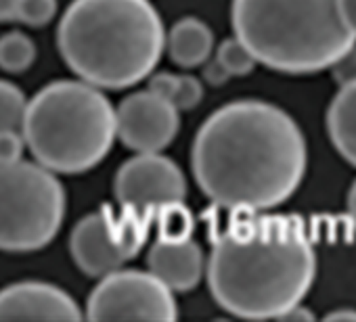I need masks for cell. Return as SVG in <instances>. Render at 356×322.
I'll use <instances>...</instances> for the list:
<instances>
[{"instance_id": "6", "label": "cell", "mask_w": 356, "mask_h": 322, "mask_svg": "<svg viewBox=\"0 0 356 322\" xmlns=\"http://www.w3.org/2000/svg\"><path fill=\"white\" fill-rule=\"evenodd\" d=\"M65 216V193L53 170L15 159L0 161V249L36 251L49 245Z\"/></svg>"}, {"instance_id": "15", "label": "cell", "mask_w": 356, "mask_h": 322, "mask_svg": "<svg viewBox=\"0 0 356 322\" xmlns=\"http://www.w3.org/2000/svg\"><path fill=\"white\" fill-rule=\"evenodd\" d=\"M149 90L168 99L178 109H195L204 99V84L193 76L155 74L149 82Z\"/></svg>"}, {"instance_id": "14", "label": "cell", "mask_w": 356, "mask_h": 322, "mask_svg": "<svg viewBox=\"0 0 356 322\" xmlns=\"http://www.w3.org/2000/svg\"><path fill=\"white\" fill-rule=\"evenodd\" d=\"M327 130L337 153L356 166V82L346 84L327 109Z\"/></svg>"}, {"instance_id": "27", "label": "cell", "mask_w": 356, "mask_h": 322, "mask_svg": "<svg viewBox=\"0 0 356 322\" xmlns=\"http://www.w3.org/2000/svg\"><path fill=\"white\" fill-rule=\"evenodd\" d=\"M325 320H356V310H335L327 314Z\"/></svg>"}, {"instance_id": "2", "label": "cell", "mask_w": 356, "mask_h": 322, "mask_svg": "<svg viewBox=\"0 0 356 322\" xmlns=\"http://www.w3.org/2000/svg\"><path fill=\"white\" fill-rule=\"evenodd\" d=\"M241 214L214 241L208 262L210 291L233 316L279 320L312 287V243L298 218L252 216V210Z\"/></svg>"}, {"instance_id": "13", "label": "cell", "mask_w": 356, "mask_h": 322, "mask_svg": "<svg viewBox=\"0 0 356 322\" xmlns=\"http://www.w3.org/2000/svg\"><path fill=\"white\" fill-rule=\"evenodd\" d=\"M172 61L181 67H197L208 61L214 49L212 30L197 17L178 19L165 36Z\"/></svg>"}, {"instance_id": "19", "label": "cell", "mask_w": 356, "mask_h": 322, "mask_svg": "<svg viewBox=\"0 0 356 322\" xmlns=\"http://www.w3.org/2000/svg\"><path fill=\"white\" fill-rule=\"evenodd\" d=\"M216 61L227 69V74L233 78V76H248L254 71L256 67V57L252 55V51L235 36V38H229L225 40L218 51H216Z\"/></svg>"}, {"instance_id": "7", "label": "cell", "mask_w": 356, "mask_h": 322, "mask_svg": "<svg viewBox=\"0 0 356 322\" xmlns=\"http://www.w3.org/2000/svg\"><path fill=\"white\" fill-rule=\"evenodd\" d=\"M147 232L149 216L126 207L115 216L109 207H103L76 224L70 249L84 274L103 278L143 249Z\"/></svg>"}, {"instance_id": "10", "label": "cell", "mask_w": 356, "mask_h": 322, "mask_svg": "<svg viewBox=\"0 0 356 322\" xmlns=\"http://www.w3.org/2000/svg\"><path fill=\"white\" fill-rule=\"evenodd\" d=\"M178 109L153 90L134 92L115 111L120 140L136 153H159L176 136Z\"/></svg>"}, {"instance_id": "3", "label": "cell", "mask_w": 356, "mask_h": 322, "mask_svg": "<svg viewBox=\"0 0 356 322\" xmlns=\"http://www.w3.org/2000/svg\"><path fill=\"white\" fill-rule=\"evenodd\" d=\"M57 34L70 69L111 90L145 80L165 49L161 17L149 0H74Z\"/></svg>"}, {"instance_id": "1", "label": "cell", "mask_w": 356, "mask_h": 322, "mask_svg": "<svg viewBox=\"0 0 356 322\" xmlns=\"http://www.w3.org/2000/svg\"><path fill=\"white\" fill-rule=\"evenodd\" d=\"M306 138L281 107L233 101L195 134L191 166L202 193L231 212H264L285 203L302 185Z\"/></svg>"}, {"instance_id": "22", "label": "cell", "mask_w": 356, "mask_h": 322, "mask_svg": "<svg viewBox=\"0 0 356 322\" xmlns=\"http://www.w3.org/2000/svg\"><path fill=\"white\" fill-rule=\"evenodd\" d=\"M26 138L19 134V130L0 132V161H15L22 159Z\"/></svg>"}, {"instance_id": "12", "label": "cell", "mask_w": 356, "mask_h": 322, "mask_svg": "<svg viewBox=\"0 0 356 322\" xmlns=\"http://www.w3.org/2000/svg\"><path fill=\"white\" fill-rule=\"evenodd\" d=\"M149 272H153L172 291H191L200 285L206 264L200 245L193 239L170 241L157 239L147 255Z\"/></svg>"}, {"instance_id": "24", "label": "cell", "mask_w": 356, "mask_h": 322, "mask_svg": "<svg viewBox=\"0 0 356 322\" xmlns=\"http://www.w3.org/2000/svg\"><path fill=\"white\" fill-rule=\"evenodd\" d=\"M339 13L350 32L356 36V0H339Z\"/></svg>"}, {"instance_id": "26", "label": "cell", "mask_w": 356, "mask_h": 322, "mask_svg": "<svg viewBox=\"0 0 356 322\" xmlns=\"http://www.w3.org/2000/svg\"><path fill=\"white\" fill-rule=\"evenodd\" d=\"M279 320H314V316H312V312H308L306 307H302V305L298 303V305H293L291 310H287Z\"/></svg>"}, {"instance_id": "23", "label": "cell", "mask_w": 356, "mask_h": 322, "mask_svg": "<svg viewBox=\"0 0 356 322\" xmlns=\"http://www.w3.org/2000/svg\"><path fill=\"white\" fill-rule=\"evenodd\" d=\"M231 76L227 74V69L218 63V61H212L208 67H206V82L212 84V86H220L229 80Z\"/></svg>"}, {"instance_id": "20", "label": "cell", "mask_w": 356, "mask_h": 322, "mask_svg": "<svg viewBox=\"0 0 356 322\" xmlns=\"http://www.w3.org/2000/svg\"><path fill=\"white\" fill-rule=\"evenodd\" d=\"M55 13H57V0H22L17 19L32 28H40L47 26L55 17Z\"/></svg>"}, {"instance_id": "5", "label": "cell", "mask_w": 356, "mask_h": 322, "mask_svg": "<svg viewBox=\"0 0 356 322\" xmlns=\"http://www.w3.org/2000/svg\"><path fill=\"white\" fill-rule=\"evenodd\" d=\"M22 134L38 164L82 174L109 153L118 136L115 109L84 80L53 82L28 103Z\"/></svg>"}, {"instance_id": "28", "label": "cell", "mask_w": 356, "mask_h": 322, "mask_svg": "<svg viewBox=\"0 0 356 322\" xmlns=\"http://www.w3.org/2000/svg\"><path fill=\"white\" fill-rule=\"evenodd\" d=\"M348 214H350V218H352V222L356 226V180H354V185H352V189L348 193Z\"/></svg>"}, {"instance_id": "16", "label": "cell", "mask_w": 356, "mask_h": 322, "mask_svg": "<svg viewBox=\"0 0 356 322\" xmlns=\"http://www.w3.org/2000/svg\"><path fill=\"white\" fill-rule=\"evenodd\" d=\"M36 59V46L34 42L22 34L11 32L0 38V67L11 74L26 71Z\"/></svg>"}, {"instance_id": "8", "label": "cell", "mask_w": 356, "mask_h": 322, "mask_svg": "<svg viewBox=\"0 0 356 322\" xmlns=\"http://www.w3.org/2000/svg\"><path fill=\"white\" fill-rule=\"evenodd\" d=\"M90 320H176L178 307L172 289L153 272L115 270L88 297Z\"/></svg>"}, {"instance_id": "4", "label": "cell", "mask_w": 356, "mask_h": 322, "mask_svg": "<svg viewBox=\"0 0 356 322\" xmlns=\"http://www.w3.org/2000/svg\"><path fill=\"white\" fill-rule=\"evenodd\" d=\"M231 22L256 61L281 74L327 69L356 42L339 0H233Z\"/></svg>"}, {"instance_id": "11", "label": "cell", "mask_w": 356, "mask_h": 322, "mask_svg": "<svg viewBox=\"0 0 356 322\" xmlns=\"http://www.w3.org/2000/svg\"><path fill=\"white\" fill-rule=\"evenodd\" d=\"M76 301L55 285L19 282L0 291V320H80Z\"/></svg>"}, {"instance_id": "18", "label": "cell", "mask_w": 356, "mask_h": 322, "mask_svg": "<svg viewBox=\"0 0 356 322\" xmlns=\"http://www.w3.org/2000/svg\"><path fill=\"white\" fill-rule=\"evenodd\" d=\"M28 111V101L24 92L11 84L0 80V132L22 130Z\"/></svg>"}, {"instance_id": "9", "label": "cell", "mask_w": 356, "mask_h": 322, "mask_svg": "<svg viewBox=\"0 0 356 322\" xmlns=\"http://www.w3.org/2000/svg\"><path fill=\"white\" fill-rule=\"evenodd\" d=\"M113 191L122 207L151 218L165 205L185 201L187 183L172 159L159 153H138L118 170Z\"/></svg>"}, {"instance_id": "21", "label": "cell", "mask_w": 356, "mask_h": 322, "mask_svg": "<svg viewBox=\"0 0 356 322\" xmlns=\"http://www.w3.org/2000/svg\"><path fill=\"white\" fill-rule=\"evenodd\" d=\"M331 74L339 86L356 82V46H352L331 65Z\"/></svg>"}, {"instance_id": "17", "label": "cell", "mask_w": 356, "mask_h": 322, "mask_svg": "<svg viewBox=\"0 0 356 322\" xmlns=\"http://www.w3.org/2000/svg\"><path fill=\"white\" fill-rule=\"evenodd\" d=\"M155 216H157V226H159V237L161 239H170V241L191 239L195 222H193L191 212L183 205V201L165 205Z\"/></svg>"}, {"instance_id": "25", "label": "cell", "mask_w": 356, "mask_h": 322, "mask_svg": "<svg viewBox=\"0 0 356 322\" xmlns=\"http://www.w3.org/2000/svg\"><path fill=\"white\" fill-rule=\"evenodd\" d=\"M22 0H0V22H11L19 15Z\"/></svg>"}]
</instances>
